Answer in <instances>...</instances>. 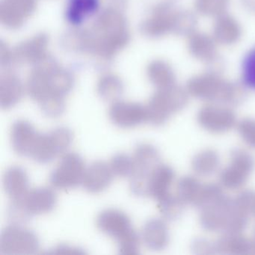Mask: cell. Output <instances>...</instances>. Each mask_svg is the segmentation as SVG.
Here are the masks:
<instances>
[{
    "mask_svg": "<svg viewBox=\"0 0 255 255\" xmlns=\"http://www.w3.org/2000/svg\"><path fill=\"white\" fill-rule=\"evenodd\" d=\"M201 224L207 231L240 233L247 224L249 213L243 210L235 200L222 195L202 207Z\"/></svg>",
    "mask_w": 255,
    "mask_h": 255,
    "instance_id": "6da1fadb",
    "label": "cell"
},
{
    "mask_svg": "<svg viewBox=\"0 0 255 255\" xmlns=\"http://www.w3.org/2000/svg\"><path fill=\"white\" fill-rule=\"evenodd\" d=\"M96 225L101 232L117 241L121 255L139 254V236L132 228L129 216L122 210H103L97 216Z\"/></svg>",
    "mask_w": 255,
    "mask_h": 255,
    "instance_id": "7a4b0ae2",
    "label": "cell"
},
{
    "mask_svg": "<svg viewBox=\"0 0 255 255\" xmlns=\"http://www.w3.org/2000/svg\"><path fill=\"white\" fill-rule=\"evenodd\" d=\"M57 204V197L53 189L38 187L29 189L20 199L11 201L8 216L14 223L23 222L29 218L53 211Z\"/></svg>",
    "mask_w": 255,
    "mask_h": 255,
    "instance_id": "3957f363",
    "label": "cell"
},
{
    "mask_svg": "<svg viewBox=\"0 0 255 255\" xmlns=\"http://www.w3.org/2000/svg\"><path fill=\"white\" fill-rule=\"evenodd\" d=\"M132 159L129 188L134 195L146 197L147 180L152 171L161 163L160 155L154 146L148 143H141L134 149Z\"/></svg>",
    "mask_w": 255,
    "mask_h": 255,
    "instance_id": "277c9868",
    "label": "cell"
},
{
    "mask_svg": "<svg viewBox=\"0 0 255 255\" xmlns=\"http://www.w3.org/2000/svg\"><path fill=\"white\" fill-rule=\"evenodd\" d=\"M74 139L69 128L59 127L47 133H39L30 156L35 162L45 164L65 153Z\"/></svg>",
    "mask_w": 255,
    "mask_h": 255,
    "instance_id": "5b68a950",
    "label": "cell"
},
{
    "mask_svg": "<svg viewBox=\"0 0 255 255\" xmlns=\"http://www.w3.org/2000/svg\"><path fill=\"white\" fill-rule=\"evenodd\" d=\"M39 240L29 228L14 224L4 228L0 236V255H29L37 253Z\"/></svg>",
    "mask_w": 255,
    "mask_h": 255,
    "instance_id": "8992f818",
    "label": "cell"
},
{
    "mask_svg": "<svg viewBox=\"0 0 255 255\" xmlns=\"http://www.w3.org/2000/svg\"><path fill=\"white\" fill-rule=\"evenodd\" d=\"M86 168L80 154L74 152L66 153L50 174V185L60 190L77 187L83 183Z\"/></svg>",
    "mask_w": 255,
    "mask_h": 255,
    "instance_id": "52a82bcc",
    "label": "cell"
},
{
    "mask_svg": "<svg viewBox=\"0 0 255 255\" xmlns=\"http://www.w3.org/2000/svg\"><path fill=\"white\" fill-rule=\"evenodd\" d=\"M255 167L253 157L246 150L237 149L229 163L220 174V183L227 189H237L246 184Z\"/></svg>",
    "mask_w": 255,
    "mask_h": 255,
    "instance_id": "ba28073f",
    "label": "cell"
},
{
    "mask_svg": "<svg viewBox=\"0 0 255 255\" xmlns=\"http://www.w3.org/2000/svg\"><path fill=\"white\" fill-rule=\"evenodd\" d=\"M198 124L205 130L214 134L228 132L236 125V115L226 107L209 105L203 107L198 116Z\"/></svg>",
    "mask_w": 255,
    "mask_h": 255,
    "instance_id": "9c48e42d",
    "label": "cell"
},
{
    "mask_svg": "<svg viewBox=\"0 0 255 255\" xmlns=\"http://www.w3.org/2000/svg\"><path fill=\"white\" fill-rule=\"evenodd\" d=\"M111 122L121 128H132L147 122V110L136 104L117 103L109 113Z\"/></svg>",
    "mask_w": 255,
    "mask_h": 255,
    "instance_id": "30bf717a",
    "label": "cell"
},
{
    "mask_svg": "<svg viewBox=\"0 0 255 255\" xmlns=\"http://www.w3.org/2000/svg\"><path fill=\"white\" fill-rule=\"evenodd\" d=\"M185 104L182 98L167 95H159L152 100L146 108L147 122L159 126L164 125L174 113L180 111Z\"/></svg>",
    "mask_w": 255,
    "mask_h": 255,
    "instance_id": "8fae6325",
    "label": "cell"
},
{
    "mask_svg": "<svg viewBox=\"0 0 255 255\" xmlns=\"http://www.w3.org/2000/svg\"><path fill=\"white\" fill-rule=\"evenodd\" d=\"M174 170L165 164L159 163L154 168L147 180L146 197H150L158 202L171 195L174 181Z\"/></svg>",
    "mask_w": 255,
    "mask_h": 255,
    "instance_id": "7c38bea8",
    "label": "cell"
},
{
    "mask_svg": "<svg viewBox=\"0 0 255 255\" xmlns=\"http://www.w3.org/2000/svg\"><path fill=\"white\" fill-rule=\"evenodd\" d=\"M114 177L110 164L95 161L86 168L82 184L89 193H100L110 186Z\"/></svg>",
    "mask_w": 255,
    "mask_h": 255,
    "instance_id": "4fadbf2b",
    "label": "cell"
},
{
    "mask_svg": "<svg viewBox=\"0 0 255 255\" xmlns=\"http://www.w3.org/2000/svg\"><path fill=\"white\" fill-rule=\"evenodd\" d=\"M38 134L30 122L23 119L16 121L11 129L13 150L19 156L29 157Z\"/></svg>",
    "mask_w": 255,
    "mask_h": 255,
    "instance_id": "5bb4252c",
    "label": "cell"
},
{
    "mask_svg": "<svg viewBox=\"0 0 255 255\" xmlns=\"http://www.w3.org/2000/svg\"><path fill=\"white\" fill-rule=\"evenodd\" d=\"M144 245L153 251L162 250L169 243V231L162 219H151L144 224L142 229Z\"/></svg>",
    "mask_w": 255,
    "mask_h": 255,
    "instance_id": "9a60e30c",
    "label": "cell"
},
{
    "mask_svg": "<svg viewBox=\"0 0 255 255\" xmlns=\"http://www.w3.org/2000/svg\"><path fill=\"white\" fill-rule=\"evenodd\" d=\"M100 5V0H68L65 17L71 24L80 26L98 13Z\"/></svg>",
    "mask_w": 255,
    "mask_h": 255,
    "instance_id": "2e32d148",
    "label": "cell"
},
{
    "mask_svg": "<svg viewBox=\"0 0 255 255\" xmlns=\"http://www.w3.org/2000/svg\"><path fill=\"white\" fill-rule=\"evenodd\" d=\"M4 190L11 201L20 199L29 190V177L23 168L17 165L9 167L2 178Z\"/></svg>",
    "mask_w": 255,
    "mask_h": 255,
    "instance_id": "e0dca14e",
    "label": "cell"
},
{
    "mask_svg": "<svg viewBox=\"0 0 255 255\" xmlns=\"http://www.w3.org/2000/svg\"><path fill=\"white\" fill-rule=\"evenodd\" d=\"M205 184L193 177H184L179 180L176 195L183 204L200 206L202 201Z\"/></svg>",
    "mask_w": 255,
    "mask_h": 255,
    "instance_id": "ac0fdd59",
    "label": "cell"
},
{
    "mask_svg": "<svg viewBox=\"0 0 255 255\" xmlns=\"http://www.w3.org/2000/svg\"><path fill=\"white\" fill-rule=\"evenodd\" d=\"M220 165V157L216 150L206 149L194 156L192 168L199 176H209L216 172Z\"/></svg>",
    "mask_w": 255,
    "mask_h": 255,
    "instance_id": "d6986e66",
    "label": "cell"
},
{
    "mask_svg": "<svg viewBox=\"0 0 255 255\" xmlns=\"http://www.w3.org/2000/svg\"><path fill=\"white\" fill-rule=\"evenodd\" d=\"M251 241L240 233H227L216 243L218 251L227 254L250 253Z\"/></svg>",
    "mask_w": 255,
    "mask_h": 255,
    "instance_id": "ffe728a7",
    "label": "cell"
},
{
    "mask_svg": "<svg viewBox=\"0 0 255 255\" xmlns=\"http://www.w3.org/2000/svg\"><path fill=\"white\" fill-rule=\"evenodd\" d=\"M241 76L245 86L255 91V45L246 53L242 60Z\"/></svg>",
    "mask_w": 255,
    "mask_h": 255,
    "instance_id": "44dd1931",
    "label": "cell"
},
{
    "mask_svg": "<svg viewBox=\"0 0 255 255\" xmlns=\"http://www.w3.org/2000/svg\"><path fill=\"white\" fill-rule=\"evenodd\" d=\"M110 168L115 176L119 177H129L132 172V156L126 153L115 155L110 162Z\"/></svg>",
    "mask_w": 255,
    "mask_h": 255,
    "instance_id": "7402d4cb",
    "label": "cell"
},
{
    "mask_svg": "<svg viewBox=\"0 0 255 255\" xmlns=\"http://www.w3.org/2000/svg\"><path fill=\"white\" fill-rule=\"evenodd\" d=\"M159 209L164 217L168 219H175L183 211L185 205L177 195H168V197L159 201Z\"/></svg>",
    "mask_w": 255,
    "mask_h": 255,
    "instance_id": "603a6c76",
    "label": "cell"
},
{
    "mask_svg": "<svg viewBox=\"0 0 255 255\" xmlns=\"http://www.w3.org/2000/svg\"><path fill=\"white\" fill-rule=\"evenodd\" d=\"M238 131L243 141L255 148V119H245L238 124Z\"/></svg>",
    "mask_w": 255,
    "mask_h": 255,
    "instance_id": "cb8c5ba5",
    "label": "cell"
},
{
    "mask_svg": "<svg viewBox=\"0 0 255 255\" xmlns=\"http://www.w3.org/2000/svg\"><path fill=\"white\" fill-rule=\"evenodd\" d=\"M52 254H83V252L77 249L68 247V246H59L55 249Z\"/></svg>",
    "mask_w": 255,
    "mask_h": 255,
    "instance_id": "d4e9b609",
    "label": "cell"
},
{
    "mask_svg": "<svg viewBox=\"0 0 255 255\" xmlns=\"http://www.w3.org/2000/svg\"><path fill=\"white\" fill-rule=\"evenodd\" d=\"M250 213L255 216V193L252 194V201H251Z\"/></svg>",
    "mask_w": 255,
    "mask_h": 255,
    "instance_id": "484cf974",
    "label": "cell"
},
{
    "mask_svg": "<svg viewBox=\"0 0 255 255\" xmlns=\"http://www.w3.org/2000/svg\"><path fill=\"white\" fill-rule=\"evenodd\" d=\"M250 253L255 254V240L251 241Z\"/></svg>",
    "mask_w": 255,
    "mask_h": 255,
    "instance_id": "4316f807",
    "label": "cell"
}]
</instances>
